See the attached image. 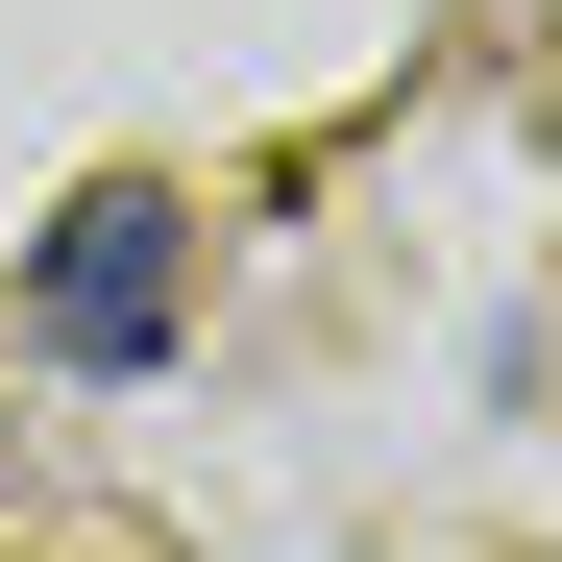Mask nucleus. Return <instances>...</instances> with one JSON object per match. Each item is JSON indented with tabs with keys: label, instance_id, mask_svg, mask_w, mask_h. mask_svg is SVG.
Here are the masks:
<instances>
[{
	"label": "nucleus",
	"instance_id": "1",
	"mask_svg": "<svg viewBox=\"0 0 562 562\" xmlns=\"http://www.w3.org/2000/svg\"><path fill=\"white\" fill-rule=\"evenodd\" d=\"M171 245H196V221H171L147 171H99V196L25 245V318H49V367H99V392H123V367H171Z\"/></svg>",
	"mask_w": 562,
	"mask_h": 562
}]
</instances>
